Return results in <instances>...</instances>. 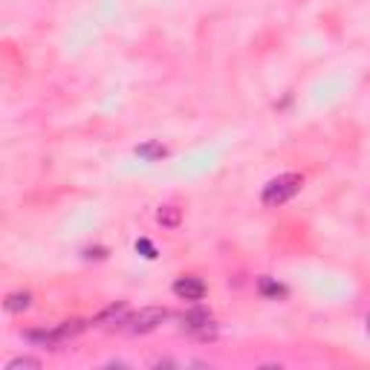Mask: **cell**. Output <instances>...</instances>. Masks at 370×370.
Returning <instances> with one entry per match:
<instances>
[{
	"label": "cell",
	"instance_id": "cell-1",
	"mask_svg": "<svg viewBox=\"0 0 370 370\" xmlns=\"http://www.w3.org/2000/svg\"><path fill=\"white\" fill-rule=\"evenodd\" d=\"M301 185H304V176L301 174H280V176H275V180L263 188L260 203L269 205V209H275V205H284L287 200H292L295 194H298Z\"/></svg>",
	"mask_w": 370,
	"mask_h": 370
},
{
	"label": "cell",
	"instance_id": "cell-2",
	"mask_svg": "<svg viewBox=\"0 0 370 370\" xmlns=\"http://www.w3.org/2000/svg\"><path fill=\"white\" fill-rule=\"evenodd\" d=\"M84 327H87L84 321H61V324H58V327H52V330H38V333H29L26 338H29V342H35V345H43V347H55V345L67 342V338L79 336Z\"/></svg>",
	"mask_w": 370,
	"mask_h": 370
},
{
	"label": "cell",
	"instance_id": "cell-3",
	"mask_svg": "<svg viewBox=\"0 0 370 370\" xmlns=\"http://www.w3.org/2000/svg\"><path fill=\"white\" fill-rule=\"evenodd\" d=\"M165 318H168V309H162V307H145V309H139L136 316L127 318V330H130L133 336L154 333Z\"/></svg>",
	"mask_w": 370,
	"mask_h": 370
},
{
	"label": "cell",
	"instance_id": "cell-4",
	"mask_svg": "<svg viewBox=\"0 0 370 370\" xmlns=\"http://www.w3.org/2000/svg\"><path fill=\"white\" fill-rule=\"evenodd\" d=\"M183 330L191 333V336H203V338L217 333L212 316L203 313V309H194V313H185V316H183Z\"/></svg>",
	"mask_w": 370,
	"mask_h": 370
},
{
	"label": "cell",
	"instance_id": "cell-5",
	"mask_svg": "<svg viewBox=\"0 0 370 370\" xmlns=\"http://www.w3.org/2000/svg\"><path fill=\"white\" fill-rule=\"evenodd\" d=\"M174 292H176V298H183V301H203L205 298V284L200 278H194V275H188V278H180L174 284Z\"/></svg>",
	"mask_w": 370,
	"mask_h": 370
},
{
	"label": "cell",
	"instance_id": "cell-6",
	"mask_svg": "<svg viewBox=\"0 0 370 370\" xmlns=\"http://www.w3.org/2000/svg\"><path fill=\"white\" fill-rule=\"evenodd\" d=\"M127 318H130V313H127V304H113V307H107L105 313L99 316V324H127Z\"/></svg>",
	"mask_w": 370,
	"mask_h": 370
},
{
	"label": "cell",
	"instance_id": "cell-7",
	"mask_svg": "<svg viewBox=\"0 0 370 370\" xmlns=\"http://www.w3.org/2000/svg\"><path fill=\"white\" fill-rule=\"evenodd\" d=\"M156 220H159L162 226L174 229V226H180V220H183V212L176 209V205H162V209L156 212Z\"/></svg>",
	"mask_w": 370,
	"mask_h": 370
},
{
	"label": "cell",
	"instance_id": "cell-8",
	"mask_svg": "<svg viewBox=\"0 0 370 370\" xmlns=\"http://www.w3.org/2000/svg\"><path fill=\"white\" fill-rule=\"evenodd\" d=\"M29 304H32V295H29V292H12V295H6V309H9V313H21V309H26Z\"/></svg>",
	"mask_w": 370,
	"mask_h": 370
},
{
	"label": "cell",
	"instance_id": "cell-9",
	"mask_svg": "<svg viewBox=\"0 0 370 370\" xmlns=\"http://www.w3.org/2000/svg\"><path fill=\"white\" fill-rule=\"evenodd\" d=\"M258 289H260V295H266V298H284L287 295V287H280V284H275L272 278H260V284H258Z\"/></svg>",
	"mask_w": 370,
	"mask_h": 370
},
{
	"label": "cell",
	"instance_id": "cell-10",
	"mask_svg": "<svg viewBox=\"0 0 370 370\" xmlns=\"http://www.w3.org/2000/svg\"><path fill=\"white\" fill-rule=\"evenodd\" d=\"M18 367H41V362H35V359H14V362H9V370H18Z\"/></svg>",
	"mask_w": 370,
	"mask_h": 370
},
{
	"label": "cell",
	"instance_id": "cell-11",
	"mask_svg": "<svg viewBox=\"0 0 370 370\" xmlns=\"http://www.w3.org/2000/svg\"><path fill=\"white\" fill-rule=\"evenodd\" d=\"M367 330H370V318H367Z\"/></svg>",
	"mask_w": 370,
	"mask_h": 370
}]
</instances>
